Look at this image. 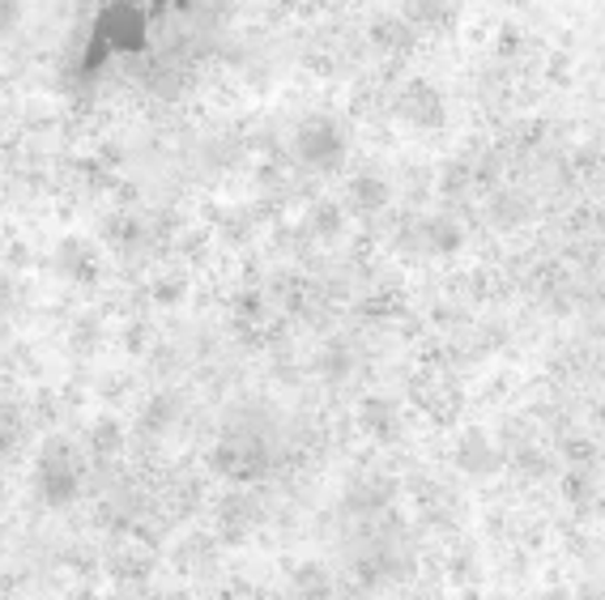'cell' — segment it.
<instances>
[{
  "label": "cell",
  "instance_id": "6da1fadb",
  "mask_svg": "<svg viewBox=\"0 0 605 600\" xmlns=\"http://www.w3.org/2000/svg\"><path fill=\"white\" fill-rule=\"evenodd\" d=\"M294 154H299V163H303V167L338 170L341 158H345V132H341V124L329 120V116L308 120L299 132H294Z\"/></svg>",
  "mask_w": 605,
  "mask_h": 600
},
{
  "label": "cell",
  "instance_id": "7a4b0ae2",
  "mask_svg": "<svg viewBox=\"0 0 605 600\" xmlns=\"http://www.w3.org/2000/svg\"><path fill=\"white\" fill-rule=\"evenodd\" d=\"M401 116L418 128H436L443 120V98H439L436 86H427V81H413L410 90L401 95Z\"/></svg>",
  "mask_w": 605,
  "mask_h": 600
},
{
  "label": "cell",
  "instance_id": "3957f363",
  "mask_svg": "<svg viewBox=\"0 0 605 600\" xmlns=\"http://www.w3.org/2000/svg\"><path fill=\"white\" fill-rule=\"evenodd\" d=\"M39 478H43V494H48L51 503H65V499H74L77 494V469L69 464L65 452H48Z\"/></svg>",
  "mask_w": 605,
  "mask_h": 600
},
{
  "label": "cell",
  "instance_id": "277c9868",
  "mask_svg": "<svg viewBox=\"0 0 605 600\" xmlns=\"http://www.w3.org/2000/svg\"><path fill=\"white\" fill-rule=\"evenodd\" d=\"M350 205H354L359 214H375V209H384L388 184L384 179H375V175H359V179L350 184Z\"/></svg>",
  "mask_w": 605,
  "mask_h": 600
},
{
  "label": "cell",
  "instance_id": "5b68a950",
  "mask_svg": "<svg viewBox=\"0 0 605 600\" xmlns=\"http://www.w3.org/2000/svg\"><path fill=\"white\" fill-rule=\"evenodd\" d=\"M482 456H495V452L486 447V439H482V434H469V439H465V452H460V464L478 473V460H482Z\"/></svg>",
  "mask_w": 605,
  "mask_h": 600
},
{
  "label": "cell",
  "instance_id": "8992f818",
  "mask_svg": "<svg viewBox=\"0 0 605 600\" xmlns=\"http://www.w3.org/2000/svg\"><path fill=\"white\" fill-rule=\"evenodd\" d=\"M22 22V0H0V35H9Z\"/></svg>",
  "mask_w": 605,
  "mask_h": 600
}]
</instances>
